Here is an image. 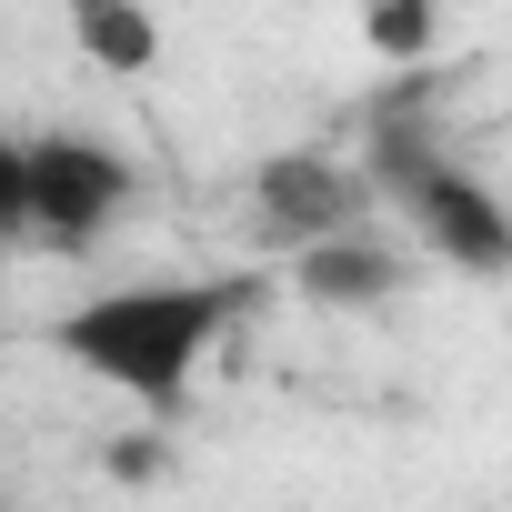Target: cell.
<instances>
[{"label": "cell", "mask_w": 512, "mask_h": 512, "mask_svg": "<svg viewBox=\"0 0 512 512\" xmlns=\"http://www.w3.org/2000/svg\"><path fill=\"white\" fill-rule=\"evenodd\" d=\"M262 302V282L231 272V282H121V292H91L81 312H61V362L91 372L101 392L141 402V412H181L201 352Z\"/></svg>", "instance_id": "1"}, {"label": "cell", "mask_w": 512, "mask_h": 512, "mask_svg": "<svg viewBox=\"0 0 512 512\" xmlns=\"http://www.w3.org/2000/svg\"><path fill=\"white\" fill-rule=\"evenodd\" d=\"M362 181H372V201H392L402 211V231L432 251V262H452V272H482V282H502L512 272V211H502V191L432 131V111H422V91H392V101H372V141H362V161H352Z\"/></svg>", "instance_id": "2"}, {"label": "cell", "mask_w": 512, "mask_h": 512, "mask_svg": "<svg viewBox=\"0 0 512 512\" xmlns=\"http://www.w3.org/2000/svg\"><path fill=\"white\" fill-rule=\"evenodd\" d=\"M21 171H31V241L21 251H101V231L131 211L141 171L101 141V131H31L21 141Z\"/></svg>", "instance_id": "3"}, {"label": "cell", "mask_w": 512, "mask_h": 512, "mask_svg": "<svg viewBox=\"0 0 512 512\" xmlns=\"http://www.w3.org/2000/svg\"><path fill=\"white\" fill-rule=\"evenodd\" d=\"M251 201H262L272 241H292V251H312V241H352V231L382 211L372 181H362L352 161H332V151H272L262 171H251Z\"/></svg>", "instance_id": "4"}, {"label": "cell", "mask_w": 512, "mask_h": 512, "mask_svg": "<svg viewBox=\"0 0 512 512\" xmlns=\"http://www.w3.org/2000/svg\"><path fill=\"white\" fill-rule=\"evenodd\" d=\"M292 282H302V302H322V312H382L392 292H402V251H382V241H312V251H292Z\"/></svg>", "instance_id": "5"}, {"label": "cell", "mask_w": 512, "mask_h": 512, "mask_svg": "<svg viewBox=\"0 0 512 512\" xmlns=\"http://www.w3.org/2000/svg\"><path fill=\"white\" fill-rule=\"evenodd\" d=\"M71 51H81L91 71L141 81V71L161 61V21H151V11H131V0H81V11H71Z\"/></svg>", "instance_id": "6"}, {"label": "cell", "mask_w": 512, "mask_h": 512, "mask_svg": "<svg viewBox=\"0 0 512 512\" xmlns=\"http://www.w3.org/2000/svg\"><path fill=\"white\" fill-rule=\"evenodd\" d=\"M362 41H372L382 61H422V51L442 41V21L422 11V0H382V11H362Z\"/></svg>", "instance_id": "7"}, {"label": "cell", "mask_w": 512, "mask_h": 512, "mask_svg": "<svg viewBox=\"0 0 512 512\" xmlns=\"http://www.w3.org/2000/svg\"><path fill=\"white\" fill-rule=\"evenodd\" d=\"M31 241V171H21V131H0V251Z\"/></svg>", "instance_id": "8"}]
</instances>
